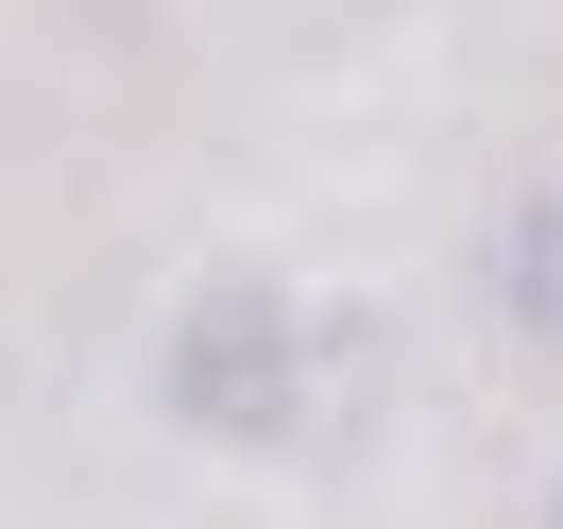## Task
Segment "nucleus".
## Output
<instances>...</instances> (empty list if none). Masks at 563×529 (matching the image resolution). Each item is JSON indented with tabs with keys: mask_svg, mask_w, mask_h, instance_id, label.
Returning a JSON list of instances; mask_svg holds the SVG:
<instances>
[{
	"mask_svg": "<svg viewBox=\"0 0 563 529\" xmlns=\"http://www.w3.org/2000/svg\"><path fill=\"white\" fill-rule=\"evenodd\" d=\"M308 393H324V324L290 274H256V256H222V274L172 290V324H154V410L188 427V444H308Z\"/></svg>",
	"mask_w": 563,
	"mask_h": 529,
	"instance_id": "obj_1",
	"label": "nucleus"
},
{
	"mask_svg": "<svg viewBox=\"0 0 563 529\" xmlns=\"http://www.w3.org/2000/svg\"><path fill=\"white\" fill-rule=\"evenodd\" d=\"M478 274H495V324L563 376V172H529L512 206H495V256H478Z\"/></svg>",
	"mask_w": 563,
	"mask_h": 529,
	"instance_id": "obj_2",
	"label": "nucleus"
}]
</instances>
